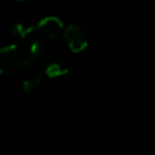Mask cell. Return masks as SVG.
Segmentation results:
<instances>
[{"label": "cell", "mask_w": 155, "mask_h": 155, "mask_svg": "<svg viewBox=\"0 0 155 155\" xmlns=\"http://www.w3.org/2000/svg\"><path fill=\"white\" fill-rule=\"evenodd\" d=\"M41 51L42 44L39 40H34L23 47L17 44L4 46L0 50V73L5 74L28 67L41 54Z\"/></svg>", "instance_id": "obj_1"}, {"label": "cell", "mask_w": 155, "mask_h": 155, "mask_svg": "<svg viewBox=\"0 0 155 155\" xmlns=\"http://www.w3.org/2000/svg\"><path fill=\"white\" fill-rule=\"evenodd\" d=\"M63 38L73 53L84 52L88 46V40L85 30L75 23H70L68 27H65Z\"/></svg>", "instance_id": "obj_2"}, {"label": "cell", "mask_w": 155, "mask_h": 155, "mask_svg": "<svg viewBox=\"0 0 155 155\" xmlns=\"http://www.w3.org/2000/svg\"><path fill=\"white\" fill-rule=\"evenodd\" d=\"M64 23L56 16H47L44 17L36 24V33L47 40H54L61 34L64 33Z\"/></svg>", "instance_id": "obj_3"}, {"label": "cell", "mask_w": 155, "mask_h": 155, "mask_svg": "<svg viewBox=\"0 0 155 155\" xmlns=\"http://www.w3.org/2000/svg\"><path fill=\"white\" fill-rule=\"evenodd\" d=\"M70 69V61L65 56H56L48 61V63L45 67V75L47 78L54 79V78H61L64 76L65 74L69 73Z\"/></svg>", "instance_id": "obj_4"}, {"label": "cell", "mask_w": 155, "mask_h": 155, "mask_svg": "<svg viewBox=\"0 0 155 155\" xmlns=\"http://www.w3.org/2000/svg\"><path fill=\"white\" fill-rule=\"evenodd\" d=\"M45 73H31L30 75H28L23 82H22V90L25 93H31L34 92L44 81L45 79Z\"/></svg>", "instance_id": "obj_5"}, {"label": "cell", "mask_w": 155, "mask_h": 155, "mask_svg": "<svg viewBox=\"0 0 155 155\" xmlns=\"http://www.w3.org/2000/svg\"><path fill=\"white\" fill-rule=\"evenodd\" d=\"M34 31H36V25L29 24V23H16L12 28V33L18 39H27L29 35H31Z\"/></svg>", "instance_id": "obj_6"}, {"label": "cell", "mask_w": 155, "mask_h": 155, "mask_svg": "<svg viewBox=\"0 0 155 155\" xmlns=\"http://www.w3.org/2000/svg\"><path fill=\"white\" fill-rule=\"evenodd\" d=\"M16 1H24V0H16Z\"/></svg>", "instance_id": "obj_7"}, {"label": "cell", "mask_w": 155, "mask_h": 155, "mask_svg": "<svg viewBox=\"0 0 155 155\" xmlns=\"http://www.w3.org/2000/svg\"><path fill=\"white\" fill-rule=\"evenodd\" d=\"M1 1H6V0H1Z\"/></svg>", "instance_id": "obj_8"}]
</instances>
